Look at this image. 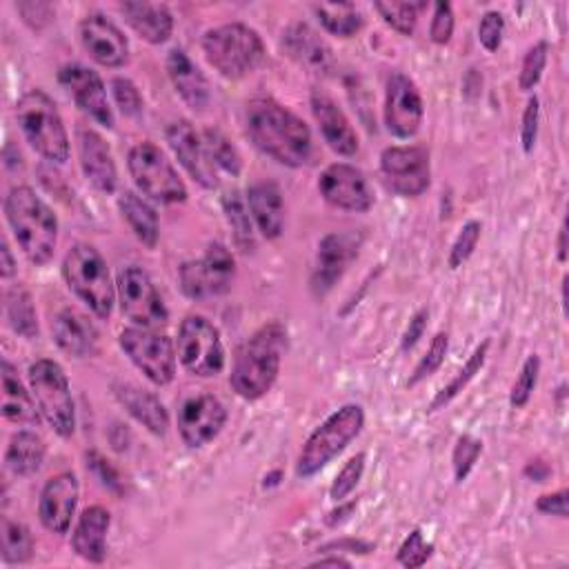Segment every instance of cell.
<instances>
[{"label": "cell", "mask_w": 569, "mask_h": 569, "mask_svg": "<svg viewBox=\"0 0 569 569\" xmlns=\"http://www.w3.org/2000/svg\"><path fill=\"white\" fill-rule=\"evenodd\" d=\"M251 142L284 167H302L311 156L309 127L273 98H253L244 111Z\"/></svg>", "instance_id": "cell-1"}, {"label": "cell", "mask_w": 569, "mask_h": 569, "mask_svg": "<svg viewBox=\"0 0 569 569\" xmlns=\"http://www.w3.org/2000/svg\"><path fill=\"white\" fill-rule=\"evenodd\" d=\"M287 351V331L280 322L260 327L240 349L231 369V387L244 400L262 398L280 373L282 353Z\"/></svg>", "instance_id": "cell-2"}, {"label": "cell", "mask_w": 569, "mask_h": 569, "mask_svg": "<svg viewBox=\"0 0 569 569\" xmlns=\"http://www.w3.org/2000/svg\"><path fill=\"white\" fill-rule=\"evenodd\" d=\"M4 216L27 260L33 264H47L58 240L56 213L31 187H13L4 198Z\"/></svg>", "instance_id": "cell-3"}, {"label": "cell", "mask_w": 569, "mask_h": 569, "mask_svg": "<svg viewBox=\"0 0 569 569\" xmlns=\"http://www.w3.org/2000/svg\"><path fill=\"white\" fill-rule=\"evenodd\" d=\"M207 62L227 80H240L264 60V44L256 29L242 22H227L202 36Z\"/></svg>", "instance_id": "cell-4"}, {"label": "cell", "mask_w": 569, "mask_h": 569, "mask_svg": "<svg viewBox=\"0 0 569 569\" xmlns=\"http://www.w3.org/2000/svg\"><path fill=\"white\" fill-rule=\"evenodd\" d=\"M18 124L27 142L51 162L69 160V136L56 102L42 89H29L16 104Z\"/></svg>", "instance_id": "cell-5"}, {"label": "cell", "mask_w": 569, "mask_h": 569, "mask_svg": "<svg viewBox=\"0 0 569 569\" xmlns=\"http://www.w3.org/2000/svg\"><path fill=\"white\" fill-rule=\"evenodd\" d=\"M365 427V411L360 405H342L338 411H333L320 427L311 431L307 442L300 449L298 462H296V476L298 478H311L322 467H327L338 453L345 451V447L360 436Z\"/></svg>", "instance_id": "cell-6"}, {"label": "cell", "mask_w": 569, "mask_h": 569, "mask_svg": "<svg viewBox=\"0 0 569 569\" xmlns=\"http://www.w3.org/2000/svg\"><path fill=\"white\" fill-rule=\"evenodd\" d=\"M67 287L98 316L109 318L116 302V287L111 282L107 262L91 244H73L62 262Z\"/></svg>", "instance_id": "cell-7"}, {"label": "cell", "mask_w": 569, "mask_h": 569, "mask_svg": "<svg viewBox=\"0 0 569 569\" xmlns=\"http://www.w3.org/2000/svg\"><path fill=\"white\" fill-rule=\"evenodd\" d=\"M29 387L40 409V416L60 438H71L76 431V409L67 373L53 360L40 358L29 367Z\"/></svg>", "instance_id": "cell-8"}, {"label": "cell", "mask_w": 569, "mask_h": 569, "mask_svg": "<svg viewBox=\"0 0 569 569\" xmlns=\"http://www.w3.org/2000/svg\"><path fill=\"white\" fill-rule=\"evenodd\" d=\"M129 173L140 189L153 202L160 204H178L187 200V187L173 164L167 160L160 147L144 140L131 147L127 158Z\"/></svg>", "instance_id": "cell-9"}, {"label": "cell", "mask_w": 569, "mask_h": 569, "mask_svg": "<svg viewBox=\"0 0 569 569\" xmlns=\"http://www.w3.org/2000/svg\"><path fill=\"white\" fill-rule=\"evenodd\" d=\"M176 356L180 365L200 378L216 376L224 369V347L220 331L204 316H187L180 322Z\"/></svg>", "instance_id": "cell-10"}, {"label": "cell", "mask_w": 569, "mask_h": 569, "mask_svg": "<svg viewBox=\"0 0 569 569\" xmlns=\"http://www.w3.org/2000/svg\"><path fill=\"white\" fill-rule=\"evenodd\" d=\"M118 342L129 360L158 387H164L176 376V349L169 336L156 329L127 327L120 331Z\"/></svg>", "instance_id": "cell-11"}, {"label": "cell", "mask_w": 569, "mask_h": 569, "mask_svg": "<svg viewBox=\"0 0 569 569\" xmlns=\"http://www.w3.org/2000/svg\"><path fill=\"white\" fill-rule=\"evenodd\" d=\"M178 276L187 298L209 300L231 289L236 278V262L231 251L224 244L213 242L207 247L202 258L184 262Z\"/></svg>", "instance_id": "cell-12"}, {"label": "cell", "mask_w": 569, "mask_h": 569, "mask_svg": "<svg viewBox=\"0 0 569 569\" xmlns=\"http://www.w3.org/2000/svg\"><path fill=\"white\" fill-rule=\"evenodd\" d=\"M118 302L122 316H127L136 327L160 329L167 325V307L156 291V284L140 267H124L118 273Z\"/></svg>", "instance_id": "cell-13"}, {"label": "cell", "mask_w": 569, "mask_h": 569, "mask_svg": "<svg viewBox=\"0 0 569 569\" xmlns=\"http://www.w3.org/2000/svg\"><path fill=\"white\" fill-rule=\"evenodd\" d=\"M380 176L389 191L405 198L420 196L431 182L427 149L418 144L387 147L380 153Z\"/></svg>", "instance_id": "cell-14"}, {"label": "cell", "mask_w": 569, "mask_h": 569, "mask_svg": "<svg viewBox=\"0 0 569 569\" xmlns=\"http://www.w3.org/2000/svg\"><path fill=\"white\" fill-rule=\"evenodd\" d=\"M425 116L422 96L416 87V82L393 71L387 78V91H385V127L391 136L400 140H409L418 133Z\"/></svg>", "instance_id": "cell-15"}, {"label": "cell", "mask_w": 569, "mask_h": 569, "mask_svg": "<svg viewBox=\"0 0 569 569\" xmlns=\"http://www.w3.org/2000/svg\"><path fill=\"white\" fill-rule=\"evenodd\" d=\"M320 196L336 209L365 213L373 204V193L365 173L347 162L329 164L318 180Z\"/></svg>", "instance_id": "cell-16"}, {"label": "cell", "mask_w": 569, "mask_h": 569, "mask_svg": "<svg viewBox=\"0 0 569 569\" xmlns=\"http://www.w3.org/2000/svg\"><path fill=\"white\" fill-rule=\"evenodd\" d=\"M224 422H227V409L211 393L187 398L178 409V431L184 445L191 449H198L211 442L222 431Z\"/></svg>", "instance_id": "cell-17"}, {"label": "cell", "mask_w": 569, "mask_h": 569, "mask_svg": "<svg viewBox=\"0 0 569 569\" xmlns=\"http://www.w3.org/2000/svg\"><path fill=\"white\" fill-rule=\"evenodd\" d=\"M58 82L87 116H91L98 124L113 129V111L109 107L104 84L96 71L82 64H64L58 71Z\"/></svg>", "instance_id": "cell-18"}, {"label": "cell", "mask_w": 569, "mask_h": 569, "mask_svg": "<svg viewBox=\"0 0 569 569\" xmlns=\"http://www.w3.org/2000/svg\"><path fill=\"white\" fill-rule=\"evenodd\" d=\"M78 36L84 51L102 67L116 69L129 60V42L124 33L102 13H89L78 24Z\"/></svg>", "instance_id": "cell-19"}, {"label": "cell", "mask_w": 569, "mask_h": 569, "mask_svg": "<svg viewBox=\"0 0 569 569\" xmlns=\"http://www.w3.org/2000/svg\"><path fill=\"white\" fill-rule=\"evenodd\" d=\"M167 142L171 151L176 153L178 162L184 167V171L204 189L218 187V173L216 167L204 149L202 136L196 133L191 122L176 120L167 127Z\"/></svg>", "instance_id": "cell-20"}, {"label": "cell", "mask_w": 569, "mask_h": 569, "mask_svg": "<svg viewBox=\"0 0 569 569\" xmlns=\"http://www.w3.org/2000/svg\"><path fill=\"white\" fill-rule=\"evenodd\" d=\"M78 478L71 471H62L47 480L38 500V516L44 529L51 533H67L78 505Z\"/></svg>", "instance_id": "cell-21"}, {"label": "cell", "mask_w": 569, "mask_h": 569, "mask_svg": "<svg viewBox=\"0 0 569 569\" xmlns=\"http://www.w3.org/2000/svg\"><path fill=\"white\" fill-rule=\"evenodd\" d=\"M358 253V242L349 233H327L318 242L316 264L311 271V291L325 296L342 278L349 262Z\"/></svg>", "instance_id": "cell-22"}, {"label": "cell", "mask_w": 569, "mask_h": 569, "mask_svg": "<svg viewBox=\"0 0 569 569\" xmlns=\"http://www.w3.org/2000/svg\"><path fill=\"white\" fill-rule=\"evenodd\" d=\"M311 111L320 127L325 142L340 156H353L358 151V136L345 116V111L322 91L311 93Z\"/></svg>", "instance_id": "cell-23"}, {"label": "cell", "mask_w": 569, "mask_h": 569, "mask_svg": "<svg viewBox=\"0 0 569 569\" xmlns=\"http://www.w3.org/2000/svg\"><path fill=\"white\" fill-rule=\"evenodd\" d=\"M78 156H80V167L87 176V180L102 193H113L118 184V171L113 156L93 129H80L78 131Z\"/></svg>", "instance_id": "cell-24"}, {"label": "cell", "mask_w": 569, "mask_h": 569, "mask_svg": "<svg viewBox=\"0 0 569 569\" xmlns=\"http://www.w3.org/2000/svg\"><path fill=\"white\" fill-rule=\"evenodd\" d=\"M244 200L258 231L267 240L280 238L284 229V202L280 187L273 180H258L247 189Z\"/></svg>", "instance_id": "cell-25"}, {"label": "cell", "mask_w": 569, "mask_h": 569, "mask_svg": "<svg viewBox=\"0 0 569 569\" xmlns=\"http://www.w3.org/2000/svg\"><path fill=\"white\" fill-rule=\"evenodd\" d=\"M284 53L313 73H327L333 64L329 44L305 22H293L282 33Z\"/></svg>", "instance_id": "cell-26"}, {"label": "cell", "mask_w": 569, "mask_h": 569, "mask_svg": "<svg viewBox=\"0 0 569 569\" xmlns=\"http://www.w3.org/2000/svg\"><path fill=\"white\" fill-rule=\"evenodd\" d=\"M167 73L176 89V93L182 98V102L193 111H204L209 104V82L204 73L198 69V64L182 51L171 49L167 56Z\"/></svg>", "instance_id": "cell-27"}, {"label": "cell", "mask_w": 569, "mask_h": 569, "mask_svg": "<svg viewBox=\"0 0 569 569\" xmlns=\"http://www.w3.org/2000/svg\"><path fill=\"white\" fill-rule=\"evenodd\" d=\"M109 525H111V516L104 507H100V505L87 507L80 513V518L73 527V533H71L73 551L87 562H93V565L104 562Z\"/></svg>", "instance_id": "cell-28"}, {"label": "cell", "mask_w": 569, "mask_h": 569, "mask_svg": "<svg viewBox=\"0 0 569 569\" xmlns=\"http://www.w3.org/2000/svg\"><path fill=\"white\" fill-rule=\"evenodd\" d=\"M53 340L67 356L87 358L98 347V329L82 311L67 307L53 320Z\"/></svg>", "instance_id": "cell-29"}, {"label": "cell", "mask_w": 569, "mask_h": 569, "mask_svg": "<svg viewBox=\"0 0 569 569\" xmlns=\"http://www.w3.org/2000/svg\"><path fill=\"white\" fill-rule=\"evenodd\" d=\"M113 393L118 402L127 409L131 418H136L144 429H149L153 436H164L169 429V416L158 396H153L147 389H140L129 382L113 385Z\"/></svg>", "instance_id": "cell-30"}, {"label": "cell", "mask_w": 569, "mask_h": 569, "mask_svg": "<svg viewBox=\"0 0 569 569\" xmlns=\"http://www.w3.org/2000/svg\"><path fill=\"white\" fill-rule=\"evenodd\" d=\"M120 13L129 27L149 44H162L173 31V16L160 2H122Z\"/></svg>", "instance_id": "cell-31"}, {"label": "cell", "mask_w": 569, "mask_h": 569, "mask_svg": "<svg viewBox=\"0 0 569 569\" xmlns=\"http://www.w3.org/2000/svg\"><path fill=\"white\" fill-rule=\"evenodd\" d=\"M31 396L33 393H29L20 382L16 367L9 360H2V416L18 425H38L40 409Z\"/></svg>", "instance_id": "cell-32"}, {"label": "cell", "mask_w": 569, "mask_h": 569, "mask_svg": "<svg viewBox=\"0 0 569 569\" xmlns=\"http://www.w3.org/2000/svg\"><path fill=\"white\" fill-rule=\"evenodd\" d=\"M118 207H120L122 218L131 227L133 236L144 247L153 249L158 244V233H160L156 209L147 200H142L138 193H133V191H122L118 196Z\"/></svg>", "instance_id": "cell-33"}, {"label": "cell", "mask_w": 569, "mask_h": 569, "mask_svg": "<svg viewBox=\"0 0 569 569\" xmlns=\"http://www.w3.org/2000/svg\"><path fill=\"white\" fill-rule=\"evenodd\" d=\"M44 453V440L38 433L22 429L11 436L4 453V465L16 476H31L42 467Z\"/></svg>", "instance_id": "cell-34"}, {"label": "cell", "mask_w": 569, "mask_h": 569, "mask_svg": "<svg viewBox=\"0 0 569 569\" xmlns=\"http://www.w3.org/2000/svg\"><path fill=\"white\" fill-rule=\"evenodd\" d=\"M313 13L318 16L320 24L331 36H338V38H351L365 24V18H362L360 9H356V4H351V2L313 4Z\"/></svg>", "instance_id": "cell-35"}, {"label": "cell", "mask_w": 569, "mask_h": 569, "mask_svg": "<svg viewBox=\"0 0 569 569\" xmlns=\"http://www.w3.org/2000/svg\"><path fill=\"white\" fill-rule=\"evenodd\" d=\"M487 351H489V340H482V342L471 351V356L467 358V362L458 369V373L453 376V380L436 393V398H433L431 405H429V411H438V409H442L445 405H449V402L476 378V373H478V371L482 369V365H485Z\"/></svg>", "instance_id": "cell-36"}, {"label": "cell", "mask_w": 569, "mask_h": 569, "mask_svg": "<svg viewBox=\"0 0 569 569\" xmlns=\"http://www.w3.org/2000/svg\"><path fill=\"white\" fill-rule=\"evenodd\" d=\"M4 311H7L9 325H11V329L16 333H20L22 338H29V340L38 336L36 309H33L31 296L22 287L7 291V296H4Z\"/></svg>", "instance_id": "cell-37"}, {"label": "cell", "mask_w": 569, "mask_h": 569, "mask_svg": "<svg viewBox=\"0 0 569 569\" xmlns=\"http://www.w3.org/2000/svg\"><path fill=\"white\" fill-rule=\"evenodd\" d=\"M0 531H2V562L4 565L27 562L33 553V538L29 529L22 522L2 516Z\"/></svg>", "instance_id": "cell-38"}, {"label": "cell", "mask_w": 569, "mask_h": 569, "mask_svg": "<svg viewBox=\"0 0 569 569\" xmlns=\"http://www.w3.org/2000/svg\"><path fill=\"white\" fill-rule=\"evenodd\" d=\"M222 209L224 216L233 229V240L242 251L253 249V229H251V216L247 209V200L238 193L231 191L222 198Z\"/></svg>", "instance_id": "cell-39"}, {"label": "cell", "mask_w": 569, "mask_h": 569, "mask_svg": "<svg viewBox=\"0 0 569 569\" xmlns=\"http://www.w3.org/2000/svg\"><path fill=\"white\" fill-rule=\"evenodd\" d=\"M202 142H204V149L213 162L216 169H222L227 171L229 176H238L240 169H242V160H240V153L238 149L229 142V138L218 131V129H204L202 131Z\"/></svg>", "instance_id": "cell-40"}, {"label": "cell", "mask_w": 569, "mask_h": 569, "mask_svg": "<svg viewBox=\"0 0 569 569\" xmlns=\"http://www.w3.org/2000/svg\"><path fill=\"white\" fill-rule=\"evenodd\" d=\"M422 2H376L373 9L380 13V18L398 33L411 36L416 31L418 11L422 9Z\"/></svg>", "instance_id": "cell-41"}, {"label": "cell", "mask_w": 569, "mask_h": 569, "mask_svg": "<svg viewBox=\"0 0 569 569\" xmlns=\"http://www.w3.org/2000/svg\"><path fill=\"white\" fill-rule=\"evenodd\" d=\"M447 349H449V336L445 331H438L429 347H427V353L420 358V362L416 365L413 373L409 376L407 380V387H416L418 382H422L425 378H429L431 373H436L440 369V365L445 362V356H447Z\"/></svg>", "instance_id": "cell-42"}, {"label": "cell", "mask_w": 569, "mask_h": 569, "mask_svg": "<svg viewBox=\"0 0 569 569\" xmlns=\"http://www.w3.org/2000/svg\"><path fill=\"white\" fill-rule=\"evenodd\" d=\"M538 373H540V358L536 353H531L522 362L520 373H518V378L511 385V391H509L511 407L520 409V407H525L529 402V398H531V393L536 389V382H538Z\"/></svg>", "instance_id": "cell-43"}, {"label": "cell", "mask_w": 569, "mask_h": 569, "mask_svg": "<svg viewBox=\"0 0 569 569\" xmlns=\"http://www.w3.org/2000/svg\"><path fill=\"white\" fill-rule=\"evenodd\" d=\"M482 453V442L473 438L471 433H462L456 440L453 453H451V465H453V478L456 482H465L467 476L471 473L478 456Z\"/></svg>", "instance_id": "cell-44"}, {"label": "cell", "mask_w": 569, "mask_h": 569, "mask_svg": "<svg viewBox=\"0 0 569 569\" xmlns=\"http://www.w3.org/2000/svg\"><path fill=\"white\" fill-rule=\"evenodd\" d=\"M365 460H367L365 453H356L342 465V469L336 473V478L329 487V498L331 500L340 502L356 489V485L360 482V478L365 473Z\"/></svg>", "instance_id": "cell-45"}, {"label": "cell", "mask_w": 569, "mask_h": 569, "mask_svg": "<svg viewBox=\"0 0 569 569\" xmlns=\"http://www.w3.org/2000/svg\"><path fill=\"white\" fill-rule=\"evenodd\" d=\"M547 51H549L547 42L540 40L533 47H529V51L525 53L520 76H518V84L522 91H531L540 82L542 71L547 67Z\"/></svg>", "instance_id": "cell-46"}, {"label": "cell", "mask_w": 569, "mask_h": 569, "mask_svg": "<svg viewBox=\"0 0 569 569\" xmlns=\"http://www.w3.org/2000/svg\"><path fill=\"white\" fill-rule=\"evenodd\" d=\"M480 231H482V224L478 220H469V222L462 224V229L458 231V236H456V240L451 242V249H449L447 262H449L451 269L462 267L471 258V253H473V249L480 240Z\"/></svg>", "instance_id": "cell-47"}, {"label": "cell", "mask_w": 569, "mask_h": 569, "mask_svg": "<svg viewBox=\"0 0 569 569\" xmlns=\"http://www.w3.org/2000/svg\"><path fill=\"white\" fill-rule=\"evenodd\" d=\"M431 551H433V545H431V542H425L420 529H413V531L405 538V542L400 545L396 558H398V562H400L402 567L416 569V567H422V565L429 560Z\"/></svg>", "instance_id": "cell-48"}, {"label": "cell", "mask_w": 569, "mask_h": 569, "mask_svg": "<svg viewBox=\"0 0 569 569\" xmlns=\"http://www.w3.org/2000/svg\"><path fill=\"white\" fill-rule=\"evenodd\" d=\"M111 93L116 104L124 116H138L142 111V96L138 87L129 78H113L111 80Z\"/></svg>", "instance_id": "cell-49"}, {"label": "cell", "mask_w": 569, "mask_h": 569, "mask_svg": "<svg viewBox=\"0 0 569 569\" xmlns=\"http://www.w3.org/2000/svg\"><path fill=\"white\" fill-rule=\"evenodd\" d=\"M453 9L449 2H436L429 24V38L436 44H447L453 36Z\"/></svg>", "instance_id": "cell-50"}, {"label": "cell", "mask_w": 569, "mask_h": 569, "mask_svg": "<svg viewBox=\"0 0 569 569\" xmlns=\"http://www.w3.org/2000/svg\"><path fill=\"white\" fill-rule=\"evenodd\" d=\"M502 33H505V18H502V13L487 11L480 18V24H478V40H480V44L489 53H493V51H498V47L502 42Z\"/></svg>", "instance_id": "cell-51"}, {"label": "cell", "mask_w": 569, "mask_h": 569, "mask_svg": "<svg viewBox=\"0 0 569 569\" xmlns=\"http://www.w3.org/2000/svg\"><path fill=\"white\" fill-rule=\"evenodd\" d=\"M538 120H540V104H538V98L533 96L527 100V107L522 111V124H520V142H522L525 153H529L536 144Z\"/></svg>", "instance_id": "cell-52"}, {"label": "cell", "mask_w": 569, "mask_h": 569, "mask_svg": "<svg viewBox=\"0 0 569 569\" xmlns=\"http://www.w3.org/2000/svg\"><path fill=\"white\" fill-rule=\"evenodd\" d=\"M567 498H569V491L567 489H560V491H553V493H545L536 500V509L540 513H547V516H558V518H567Z\"/></svg>", "instance_id": "cell-53"}, {"label": "cell", "mask_w": 569, "mask_h": 569, "mask_svg": "<svg viewBox=\"0 0 569 569\" xmlns=\"http://www.w3.org/2000/svg\"><path fill=\"white\" fill-rule=\"evenodd\" d=\"M427 318H429L427 309H420V311L409 320V325H407V329H405V333H402V340H400L402 351L413 349V347H416V342L422 338L425 327H427Z\"/></svg>", "instance_id": "cell-54"}, {"label": "cell", "mask_w": 569, "mask_h": 569, "mask_svg": "<svg viewBox=\"0 0 569 569\" xmlns=\"http://www.w3.org/2000/svg\"><path fill=\"white\" fill-rule=\"evenodd\" d=\"M87 460H89V465L93 467V471L98 473V478L102 480V485H107V487H111V489H118V487H120L118 473L113 471V467H111L98 451L87 453Z\"/></svg>", "instance_id": "cell-55"}, {"label": "cell", "mask_w": 569, "mask_h": 569, "mask_svg": "<svg viewBox=\"0 0 569 569\" xmlns=\"http://www.w3.org/2000/svg\"><path fill=\"white\" fill-rule=\"evenodd\" d=\"M373 549L371 542L365 540H353V538H345V540H333L325 547H320L318 551H345V553H369Z\"/></svg>", "instance_id": "cell-56"}, {"label": "cell", "mask_w": 569, "mask_h": 569, "mask_svg": "<svg viewBox=\"0 0 569 569\" xmlns=\"http://www.w3.org/2000/svg\"><path fill=\"white\" fill-rule=\"evenodd\" d=\"M356 509V500H349V502H338V509H331L329 513H327V518H325V522L329 525V527H338V525H342L345 520H349V516H351V511Z\"/></svg>", "instance_id": "cell-57"}, {"label": "cell", "mask_w": 569, "mask_h": 569, "mask_svg": "<svg viewBox=\"0 0 569 569\" xmlns=\"http://www.w3.org/2000/svg\"><path fill=\"white\" fill-rule=\"evenodd\" d=\"M0 276L2 278H11L13 276V271H16V262H13V256H11V249H9V244L2 240V244H0Z\"/></svg>", "instance_id": "cell-58"}, {"label": "cell", "mask_w": 569, "mask_h": 569, "mask_svg": "<svg viewBox=\"0 0 569 569\" xmlns=\"http://www.w3.org/2000/svg\"><path fill=\"white\" fill-rule=\"evenodd\" d=\"M549 473H551V469H549L542 460H533V462H529V465L525 467V476L533 478L536 482H542Z\"/></svg>", "instance_id": "cell-59"}, {"label": "cell", "mask_w": 569, "mask_h": 569, "mask_svg": "<svg viewBox=\"0 0 569 569\" xmlns=\"http://www.w3.org/2000/svg\"><path fill=\"white\" fill-rule=\"evenodd\" d=\"M558 262H567V220L558 229Z\"/></svg>", "instance_id": "cell-60"}, {"label": "cell", "mask_w": 569, "mask_h": 569, "mask_svg": "<svg viewBox=\"0 0 569 569\" xmlns=\"http://www.w3.org/2000/svg\"><path fill=\"white\" fill-rule=\"evenodd\" d=\"M318 567H325V565H333V567H349V560H345L342 556H331V558H320L318 562H313Z\"/></svg>", "instance_id": "cell-61"}]
</instances>
